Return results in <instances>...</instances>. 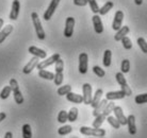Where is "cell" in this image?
<instances>
[{"label": "cell", "mask_w": 147, "mask_h": 138, "mask_svg": "<svg viewBox=\"0 0 147 138\" xmlns=\"http://www.w3.org/2000/svg\"><path fill=\"white\" fill-rule=\"evenodd\" d=\"M31 18H32V21H33L34 29H35V33H36L38 40H44L45 37H46V34H45V31L43 29V25H42V22H40V19L38 17V14L36 12H33L31 13Z\"/></svg>", "instance_id": "obj_1"}, {"label": "cell", "mask_w": 147, "mask_h": 138, "mask_svg": "<svg viewBox=\"0 0 147 138\" xmlns=\"http://www.w3.org/2000/svg\"><path fill=\"white\" fill-rule=\"evenodd\" d=\"M80 133L85 136H91V137H105L106 135V130L103 129H95V127H81Z\"/></svg>", "instance_id": "obj_2"}, {"label": "cell", "mask_w": 147, "mask_h": 138, "mask_svg": "<svg viewBox=\"0 0 147 138\" xmlns=\"http://www.w3.org/2000/svg\"><path fill=\"white\" fill-rule=\"evenodd\" d=\"M10 86H11L12 92H13V96H14V100L17 104H22L24 101H25V98L22 96V91L19 89V85L17 80L15 79H11L10 80Z\"/></svg>", "instance_id": "obj_3"}, {"label": "cell", "mask_w": 147, "mask_h": 138, "mask_svg": "<svg viewBox=\"0 0 147 138\" xmlns=\"http://www.w3.org/2000/svg\"><path fill=\"white\" fill-rule=\"evenodd\" d=\"M116 81H117V83L119 84V86H121V90L124 91V94L126 96H131L132 94V90H131V88L129 87L128 83H127V81H126V78L124 76V73L121 72H117L116 73Z\"/></svg>", "instance_id": "obj_4"}, {"label": "cell", "mask_w": 147, "mask_h": 138, "mask_svg": "<svg viewBox=\"0 0 147 138\" xmlns=\"http://www.w3.org/2000/svg\"><path fill=\"white\" fill-rule=\"evenodd\" d=\"M59 58H61V55H60L59 53H55V54H52L50 58H46L45 61L38 62V64H37V66H36V68L38 69V70L46 69L47 67H49V66H51V65H53V64H55V62H57Z\"/></svg>", "instance_id": "obj_5"}, {"label": "cell", "mask_w": 147, "mask_h": 138, "mask_svg": "<svg viewBox=\"0 0 147 138\" xmlns=\"http://www.w3.org/2000/svg\"><path fill=\"white\" fill-rule=\"evenodd\" d=\"M82 98H83V103L88 105V104H91V102H92V86H91V84L88 83H84L82 85Z\"/></svg>", "instance_id": "obj_6"}, {"label": "cell", "mask_w": 147, "mask_h": 138, "mask_svg": "<svg viewBox=\"0 0 147 138\" xmlns=\"http://www.w3.org/2000/svg\"><path fill=\"white\" fill-rule=\"evenodd\" d=\"M88 55L85 52H82L79 55V72L81 74H85L88 72Z\"/></svg>", "instance_id": "obj_7"}, {"label": "cell", "mask_w": 147, "mask_h": 138, "mask_svg": "<svg viewBox=\"0 0 147 138\" xmlns=\"http://www.w3.org/2000/svg\"><path fill=\"white\" fill-rule=\"evenodd\" d=\"M60 1H61V0H51V2L49 4L48 9L45 11L44 15H43V18H44L45 20H49V19L51 18L52 15L55 14V10H57V7H58V5H59Z\"/></svg>", "instance_id": "obj_8"}, {"label": "cell", "mask_w": 147, "mask_h": 138, "mask_svg": "<svg viewBox=\"0 0 147 138\" xmlns=\"http://www.w3.org/2000/svg\"><path fill=\"white\" fill-rule=\"evenodd\" d=\"M74 27H75V18L67 17L65 20V28H64V36L69 38L74 34Z\"/></svg>", "instance_id": "obj_9"}, {"label": "cell", "mask_w": 147, "mask_h": 138, "mask_svg": "<svg viewBox=\"0 0 147 138\" xmlns=\"http://www.w3.org/2000/svg\"><path fill=\"white\" fill-rule=\"evenodd\" d=\"M123 20H124V12L117 11L115 13V15H114V19L113 22H112V29L114 31H118L121 28Z\"/></svg>", "instance_id": "obj_10"}, {"label": "cell", "mask_w": 147, "mask_h": 138, "mask_svg": "<svg viewBox=\"0 0 147 138\" xmlns=\"http://www.w3.org/2000/svg\"><path fill=\"white\" fill-rule=\"evenodd\" d=\"M113 113L115 118L118 120V122L121 123V125H127V117L124 115L123 109L121 106H115L113 109Z\"/></svg>", "instance_id": "obj_11"}, {"label": "cell", "mask_w": 147, "mask_h": 138, "mask_svg": "<svg viewBox=\"0 0 147 138\" xmlns=\"http://www.w3.org/2000/svg\"><path fill=\"white\" fill-rule=\"evenodd\" d=\"M28 52H29L30 54L33 55V56H36V58H42V60H45L46 56H47V52L46 51H44L40 48L35 47V46H30L28 48Z\"/></svg>", "instance_id": "obj_12"}, {"label": "cell", "mask_w": 147, "mask_h": 138, "mask_svg": "<svg viewBox=\"0 0 147 138\" xmlns=\"http://www.w3.org/2000/svg\"><path fill=\"white\" fill-rule=\"evenodd\" d=\"M37 64H38V58L33 56V58H31L29 62L25 65V67H24V69H22V72L25 73V74H29V73H31L32 71H33V69L37 66Z\"/></svg>", "instance_id": "obj_13"}, {"label": "cell", "mask_w": 147, "mask_h": 138, "mask_svg": "<svg viewBox=\"0 0 147 138\" xmlns=\"http://www.w3.org/2000/svg\"><path fill=\"white\" fill-rule=\"evenodd\" d=\"M93 20V25H94V30L97 34H101L103 32V25L101 21V18L98 14H95L92 17Z\"/></svg>", "instance_id": "obj_14"}, {"label": "cell", "mask_w": 147, "mask_h": 138, "mask_svg": "<svg viewBox=\"0 0 147 138\" xmlns=\"http://www.w3.org/2000/svg\"><path fill=\"white\" fill-rule=\"evenodd\" d=\"M126 97L123 90H116V91H109L106 94V99L108 101H114V100H121Z\"/></svg>", "instance_id": "obj_15"}, {"label": "cell", "mask_w": 147, "mask_h": 138, "mask_svg": "<svg viewBox=\"0 0 147 138\" xmlns=\"http://www.w3.org/2000/svg\"><path fill=\"white\" fill-rule=\"evenodd\" d=\"M19 10H20V3L18 0H13L12 2V10L10 12V19L11 20H16L18 18Z\"/></svg>", "instance_id": "obj_16"}, {"label": "cell", "mask_w": 147, "mask_h": 138, "mask_svg": "<svg viewBox=\"0 0 147 138\" xmlns=\"http://www.w3.org/2000/svg\"><path fill=\"white\" fill-rule=\"evenodd\" d=\"M127 125H128V131L130 135L136 134V117L134 115H129L127 117Z\"/></svg>", "instance_id": "obj_17"}, {"label": "cell", "mask_w": 147, "mask_h": 138, "mask_svg": "<svg viewBox=\"0 0 147 138\" xmlns=\"http://www.w3.org/2000/svg\"><path fill=\"white\" fill-rule=\"evenodd\" d=\"M12 32H13V25H7L3 29H1V31H0V44H2Z\"/></svg>", "instance_id": "obj_18"}, {"label": "cell", "mask_w": 147, "mask_h": 138, "mask_svg": "<svg viewBox=\"0 0 147 138\" xmlns=\"http://www.w3.org/2000/svg\"><path fill=\"white\" fill-rule=\"evenodd\" d=\"M129 32H130V28H129L128 25H124L118 31H116V34L114 35V40H116V42H121V38L125 37Z\"/></svg>", "instance_id": "obj_19"}, {"label": "cell", "mask_w": 147, "mask_h": 138, "mask_svg": "<svg viewBox=\"0 0 147 138\" xmlns=\"http://www.w3.org/2000/svg\"><path fill=\"white\" fill-rule=\"evenodd\" d=\"M66 99L67 101L73 102V103H76V104H80V103H83V98L81 94H75V92H68L66 94Z\"/></svg>", "instance_id": "obj_20"}, {"label": "cell", "mask_w": 147, "mask_h": 138, "mask_svg": "<svg viewBox=\"0 0 147 138\" xmlns=\"http://www.w3.org/2000/svg\"><path fill=\"white\" fill-rule=\"evenodd\" d=\"M102 94H103V90H102V89L98 88V89L96 90L95 94H94V97L92 98V102H91V104H90V105L92 106L93 109H95L96 106L98 105V103H99V102L101 101Z\"/></svg>", "instance_id": "obj_21"}, {"label": "cell", "mask_w": 147, "mask_h": 138, "mask_svg": "<svg viewBox=\"0 0 147 138\" xmlns=\"http://www.w3.org/2000/svg\"><path fill=\"white\" fill-rule=\"evenodd\" d=\"M108 104V100L107 99H103V100H101V101L98 103V105L96 106L95 109H94V112H93V116L96 117L98 116L99 114L102 113V111L105 109V107H106V105Z\"/></svg>", "instance_id": "obj_22"}, {"label": "cell", "mask_w": 147, "mask_h": 138, "mask_svg": "<svg viewBox=\"0 0 147 138\" xmlns=\"http://www.w3.org/2000/svg\"><path fill=\"white\" fill-rule=\"evenodd\" d=\"M106 118H107V116L105 115V114H99L98 116L95 117V120L93 121V127H95V129H99L101 125H102V123L105 122V120H106Z\"/></svg>", "instance_id": "obj_23"}, {"label": "cell", "mask_w": 147, "mask_h": 138, "mask_svg": "<svg viewBox=\"0 0 147 138\" xmlns=\"http://www.w3.org/2000/svg\"><path fill=\"white\" fill-rule=\"evenodd\" d=\"M111 62H112V51L107 49V50L105 51V53H103V66L105 67H110Z\"/></svg>", "instance_id": "obj_24"}, {"label": "cell", "mask_w": 147, "mask_h": 138, "mask_svg": "<svg viewBox=\"0 0 147 138\" xmlns=\"http://www.w3.org/2000/svg\"><path fill=\"white\" fill-rule=\"evenodd\" d=\"M114 7V3L112 1H107L106 3L103 4L102 7L99 9V12H98V14L99 15H106L108 14L109 12L112 10V7Z\"/></svg>", "instance_id": "obj_25"}, {"label": "cell", "mask_w": 147, "mask_h": 138, "mask_svg": "<svg viewBox=\"0 0 147 138\" xmlns=\"http://www.w3.org/2000/svg\"><path fill=\"white\" fill-rule=\"evenodd\" d=\"M38 76L42 78V79H45V80L52 81L55 79V73L50 72V71H47V70H45V69H42V70H38Z\"/></svg>", "instance_id": "obj_26"}, {"label": "cell", "mask_w": 147, "mask_h": 138, "mask_svg": "<svg viewBox=\"0 0 147 138\" xmlns=\"http://www.w3.org/2000/svg\"><path fill=\"white\" fill-rule=\"evenodd\" d=\"M78 109L77 107H71L69 109V112L67 113V121L69 122H75L78 118Z\"/></svg>", "instance_id": "obj_27"}, {"label": "cell", "mask_w": 147, "mask_h": 138, "mask_svg": "<svg viewBox=\"0 0 147 138\" xmlns=\"http://www.w3.org/2000/svg\"><path fill=\"white\" fill-rule=\"evenodd\" d=\"M22 138H32V129L28 123L22 125Z\"/></svg>", "instance_id": "obj_28"}, {"label": "cell", "mask_w": 147, "mask_h": 138, "mask_svg": "<svg viewBox=\"0 0 147 138\" xmlns=\"http://www.w3.org/2000/svg\"><path fill=\"white\" fill-rule=\"evenodd\" d=\"M106 119H107L108 123L110 124V125H111V127H114L115 130H118V129L121 127V123L118 122V120L116 119L115 117L110 116V115H109V116H108L107 118H106Z\"/></svg>", "instance_id": "obj_29"}, {"label": "cell", "mask_w": 147, "mask_h": 138, "mask_svg": "<svg viewBox=\"0 0 147 138\" xmlns=\"http://www.w3.org/2000/svg\"><path fill=\"white\" fill-rule=\"evenodd\" d=\"M12 92V89H11V86L10 85H7V86H4L2 88V90L0 91V99H2V100H5L10 97V94Z\"/></svg>", "instance_id": "obj_30"}, {"label": "cell", "mask_w": 147, "mask_h": 138, "mask_svg": "<svg viewBox=\"0 0 147 138\" xmlns=\"http://www.w3.org/2000/svg\"><path fill=\"white\" fill-rule=\"evenodd\" d=\"M70 91H71V86L67 84V85L60 86V87L58 88L57 92H58V94H59V96H66L68 92H70Z\"/></svg>", "instance_id": "obj_31"}, {"label": "cell", "mask_w": 147, "mask_h": 138, "mask_svg": "<svg viewBox=\"0 0 147 138\" xmlns=\"http://www.w3.org/2000/svg\"><path fill=\"white\" fill-rule=\"evenodd\" d=\"M71 132H73L71 125H63V127H61L59 130H58V133H59V135H61V136L68 135L69 133H71Z\"/></svg>", "instance_id": "obj_32"}, {"label": "cell", "mask_w": 147, "mask_h": 138, "mask_svg": "<svg viewBox=\"0 0 147 138\" xmlns=\"http://www.w3.org/2000/svg\"><path fill=\"white\" fill-rule=\"evenodd\" d=\"M86 1H88V5H90L93 13H94V14H98L100 7H99V5H98V3H97V1H96V0H86Z\"/></svg>", "instance_id": "obj_33"}, {"label": "cell", "mask_w": 147, "mask_h": 138, "mask_svg": "<svg viewBox=\"0 0 147 138\" xmlns=\"http://www.w3.org/2000/svg\"><path fill=\"white\" fill-rule=\"evenodd\" d=\"M121 42V44H123V47L125 48L126 50H130V49L132 48V42H131V40H130L128 36L123 37Z\"/></svg>", "instance_id": "obj_34"}, {"label": "cell", "mask_w": 147, "mask_h": 138, "mask_svg": "<svg viewBox=\"0 0 147 138\" xmlns=\"http://www.w3.org/2000/svg\"><path fill=\"white\" fill-rule=\"evenodd\" d=\"M121 73H128L129 70H130V61L129 60H124L121 62Z\"/></svg>", "instance_id": "obj_35"}, {"label": "cell", "mask_w": 147, "mask_h": 138, "mask_svg": "<svg viewBox=\"0 0 147 138\" xmlns=\"http://www.w3.org/2000/svg\"><path fill=\"white\" fill-rule=\"evenodd\" d=\"M134 101H136V104H144V103H147V92L146 94H138L136 98H134Z\"/></svg>", "instance_id": "obj_36"}, {"label": "cell", "mask_w": 147, "mask_h": 138, "mask_svg": "<svg viewBox=\"0 0 147 138\" xmlns=\"http://www.w3.org/2000/svg\"><path fill=\"white\" fill-rule=\"evenodd\" d=\"M138 45H139L140 49L142 50V52L147 53V42L144 40L143 37H139L138 38Z\"/></svg>", "instance_id": "obj_37"}, {"label": "cell", "mask_w": 147, "mask_h": 138, "mask_svg": "<svg viewBox=\"0 0 147 138\" xmlns=\"http://www.w3.org/2000/svg\"><path fill=\"white\" fill-rule=\"evenodd\" d=\"M93 72L95 73L98 78H103V76H106V71L101 67H99V66H94L93 67Z\"/></svg>", "instance_id": "obj_38"}, {"label": "cell", "mask_w": 147, "mask_h": 138, "mask_svg": "<svg viewBox=\"0 0 147 138\" xmlns=\"http://www.w3.org/2000/svg\"><path fill=\"white\" fill-rule=\"evenodd\" d=\"M63 69H64V62L63 60L59 58L55 62V73H63Z\"/></svg>", "instance_id": "obj_39"}, {"label": "cell", "mask_w": 147, "mask_h": 138, "mask_svg": "<svg viewBox=\"0 0 147 138\" xmlns=\"http://www.w3.org/2000/svg\"><path fill=\"white\" fill-rule=\"evenodd\" d=\"M67 121V112L66 111H61L58 115V122L64 124Z\"/></svg>", "instance_id": "obj_40"}, {"label": "cell", "mask_w": 147, "mask_h": 138, "mask_svg": "<svg viewBox=\"0 0 147 138\" xmlns=\"http://www.w3.org/2000/svg\"><path fill=\"white\" fill-rule=\"evenodd\" d=\"M74 4L77 7H85L88 4L86 0H74Z\"/></svg>", "instance_id": "obj_41"}, {"label": "cell", "mask_w": 147, "mask_h": 138, "mask_svg": "<svg viewBox=\"0 0 147 138\" xmlns=\"http://www.w3.org/2000/svg\"><path fill=\"white\" fill-rule=\"evenodd\" d=\"M5 118H7V114L3 113V112H0V122L3 121Z\"/></svg>", "instance_id": "obj_42"}, {"label": "cell", "mask_w": 147, "mask_h": 138, "mask_svg": "<svg viewBox=\"0 0 147 138\" xmlns=\"http://www.w3.org/2000/svg\"><path fill=\"white\" fill-rule=\"evenodd\" d=\"M4 138H13V133L12 132H7L4 135Z\"/></svg>", "instance_id": "obj_43"}, {"label": "cell", "mask_w": 147, "mask_h": 138, "mask_svg": "<svg viewBox=\"0 0 147 138\" xmlns=\"http://www.w3.org/2000/svg\"><path fill=\"white\" fill-rule=\"evenodd\" d=\"M134 3L136 5H141V4L143 3V0H134Z\"/></svg>", "instance_id": "obj_44"}, {"label": "cell", "mask_w": 147, "mask_h": 138, "mask_svg": "<svg viewBox=\"0 0 147 138\" xmlns=\"http://www.w3.org/2000/svg\"><path fill=\"white\" fill-rule=\"evenodd\" d=\"M3 19L0 18V31H1V29H2V27H3Z\"/></svg>", "instance_id": "obj_45"}, {"label": "cell", "mask_w": 147, "mask_h": 138, "mask_svg": "<svg viewBox=\"0 0 147 138\" xmlns=\"http://www.w3.org/2000/svg\"><path fill=\"white\" fill-rule=\"evenodd\" d=\"M90 138H105V137H90Z\"/></svg>", "instance_id": "obj_46"}, {"label": "cell", "mask_w": 147, "mask_h": 138, "mask_svg": "<svg viewBox=\"0 0 147 138\" xmlns=\"http://www.w3.org/2000/svg\"><path fill=\"white\" fill-rule=\"evenodd\" d=\"M74 138H75V137H74Z\"/></svg>", "instance_id": "obj_47"}]
</instances>
